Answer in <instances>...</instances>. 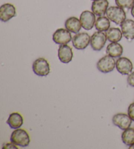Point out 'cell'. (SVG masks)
<instances>
[{
  "mask_svg": "<svg viewBox=\"0 0 134 149\" xmlns=\"http://www.w3.org/2000/svg\"><path fill=\"white\" fill-rule=\"evenodd\" d=\"M106 53L113 58L120 57L123 53V47L118 42H111L107 45Z\"/></svg>",
  "mask_w": 134,
  "mask_h": 149,
  "instance_id": "17",
  "label": "cell"
},
{
  "mask_svg": "<svg viewBox=\"0 0 134 149\" xmlns=\"http://www.w3.org/2000/svg\"><path fill=\"white\" fill-rule=\"evenodd\" d=\"M129 148H130V149H134V143L133 144V145H131V146H129Z\"/></svg>",
  "mask_w": 134,
  "mask_h": 149,
  "instance_id": "26",
  "label": "cell"
},
{
  "mask_svg": "<svg viewBox=\"0 0 134 149\" xmlns=\"http://www.w3.org/2000/svg\"><path fill=\"white\" fill-rule=\"evenodd\" d=\"M91 37L86 32L77 33L72 38V43L73 47L78 50H83L90 43Z\"/></svg>",
  "mask_w": 134,
  "mask_h": 149,
  "instance_id": "5",
  "label": "cell"
},
{
  "mask_svg": "<svg viewBox=\"0 0 134 149\" xmlns=\"http://www.w3.org/2000/svg\"><path fill=\"white\" fill-rule=\"evenodd\" d=\"M106 36L110 42H118L122 40L123 34L118 28H110L106 32Z\"/></svg>",
  "mask_w": 134,
  "mask_h": 149,
  "instance_id": "18",
  "label": "cell"
},
{
  "mask_svg": "<svg viewBox=\"0 0 134 149\" xmlns=\"http://www.w3.org/2000/svg\"><path fill=\"white\" fill-rule=\"evenodd\" d=\"M17 145H15V144H14L13 143H6V144H5V145H3V146H2V148L3 149H5V148H6V149H10V148H16V149H17V148H19L17 146Z\"/></svg>",
  "mask_w": 134,
  "mask_h": 149,
  "instance_id": "24",
  "label": "cell"
},
{
  "mask_svg": "<svg viewBox=\"0 0 134 149\" xmlns=\"http://www.w3.org/2000/svg\"><path fill=\"white\" fill-rule=\"evenodd\" d=\"M107 17L111 21L117 25H120L126 19V14L124 9L118 6H111L108 8Z\"/></svg>",
  "mask_w": 134,
  "mask_h": 149,
  "instance_id": "2",
  "label": "cell"
},
{
  "mask_svg": "<svg viewBox=\"0 0 134 149\" xmlns=\"http://www.w3.org/2000/svg\"><path fill=\"white\" fill-rule=\"evenodd\" d=\"M133 64L126 57H120L116 61V68L122 75H129L133 70Z\"/></svg>",
  "mask_w": 134,
  "mask_h": 149,
  "instance_id": "10",
  "label": "cell"
},
{
  "mask_svg": "<svg viewBox=\"0 0 134 149\" xmlns=\"http://www.w3.org/2000/svg\"><path fill=\"white\" fill-rule=\"evenodd\" d=\"M33 71L39 76H47L50 73V65L48 61L44 58H39L33 62Z\"/></svg>",
  "mask_w": 134,
  "mask_h": 149,
  "instance_id": "3",
  "label": "cell"
},
{
  "mask_svg": "<svg viewBox=\"0 0 134 149\" xmlns=\"http://www.w3.org/2000/svg\"><path fill=\"white\" fill-rule=\"evenodd\" d=\"M128 114L130 118L134 122V102L130 104L128 109Z\"/></svg>",
  "mask_w": 134,
  "mask_h": 149,
  "instance_id": "22",
  "label": "cell"
},
{
  "mask_svg": "<svg viewBox=\"0 0 134 149\" xmlns=\"http://www.w3.org/2000/svg\"><path fill=\"white\" fill-rule=\"evenodd\" d=\"M131 14L132 15V17L134 18V6L132 7V8L131 9Z\"/></svg>",
  "mask_w": 134,
  "mask_h": 149,
  "instance_id": "25",
  "label": "cell"
},
{
  "mask_svg": "<svg viewBox=\"0 0 134 149\" xmlns=\"http://www.w3.org/2000/svg\"><path fill=\"white\" fill-rule=\"evenodd\" d=\"M107 36L104 32H96L91 36L90 45L93 50L96 51H101L107 42Z\"/></svg>",
  "mask_w": 134,
  "mask_h": 149,
  "instance_id": "6",
  "label": "cell"
},
{
  "mask_svg": "<svg viewBox=\"0 0 134 149\" xmlns=\"http://www.w3.org/2000/svg\"><path fill=\"white\" fill-rule=\"evenodd\" d=\"M107 0H94L92 4V11L97 16L102 17L106 13L109 8Z\"/></svg>",
  "mask_w": 134,
  "mask_h": 149,
  "instance_id": "13",
  "label": "cell"
},
{
  "mask_svg": "<svg viewBox=\"0 0 134 149\" xmlns=\"http://www.w3.org/2000/svg\"><path fill=\"white\" fill-rule=\"evenodd\" d=\"M116 61L114 58L109 55H105L100 58L97 63V68L102 73H109L114 70Z\"/></svg>",
  "mask_w": 134,
  "mask_h": 149,
  "instance_id": "4",
  "label": "cell"
},
{
  "mask_svg": "<svg viewBox=\"0 0 134 149\" xmlns=\"http://www.w3.org/2000/svg\"><path fill=\"white\" fill-rule=\"evenodd\" d=\"M16 15V8L12 4L5 3L0 7V19L1 21H9Z\"/></svg>",
  "mask_w": 134,
  "mask_h": 149,
  "instance_id": "11",
  "label": "cell"
},
{
  "mask_svg": "<svg viewBox=\"0 0 134 149\" xmlns=\"http://www.w3.org/2000/svg\"><path fill=\"white\" fill-rule=\"evenodd\" d=\"M122 142L127 146H131L134 143V128L129 127L124 131L122 134Z\"/></svg>",
  "mask_w": 134,
  "mask_h": 149,
  "instance_id": "20",
  "label": "cell"
},
{
  "mask_svg": "<svg viewBox=\"0 0 134 149\" xmlns=\"http://www.w3.org/2000/svg\"><path fill=\"white\" fill-rule=\"evenodd\" d=\"M127 81L130 86L134 87V72L129 74L127 78Z\"/></svg>",
  "mask_w": 134,
  "mask_h": 149,
  "instance_id": "23",
  "label": "cell"
},
{
  "mask_svg": "<svg viewBox=\"0 0 134 149\" xmlns=\"http://www.w3.org/2000/svg\"><path fill=\"white\" fill-rule=\"evenodd\" d=\"M52 40L54 42L59 45L68 44L72 40L71 32L67 29L60 28L56 30L53 34Z\"/></svg>",
  "mask_w": 134,
  "mask_h": 149,
  "instance_id": "7",
  "label": "cell"
},
{
  "mask_svg": "<svg viewBox=\"0 0 134 149\" xmlns=\"http://www.w3.org/2000/svg\"><path fill=\"white\" fill-rule=\"evenodd\" d=\"M65 27L70 32L77 34L81 30L82 28L81 22L80 19L75 17L68 18L65 22Z\"/></svg>",
  "mask_w": 134,
  "mask_h": 149,
  "instance_id": "15",
  "label": "cell"
},
{
  "mask_svg": "<svg viewBox=\"0 0 134 149\" xmlns=\"http://www.w3.org/2000/svg\"><path fill=\"white\" fill-rule=\"evenodd\" d=\"M112 120L113 124L122 130H126L130 127L132 122V120L129 116V115L124 113H118L113 116Z\"/></svg>",
  "mask_w": 134,
  "mask_h": 149,
  "instance_id": "8",
  "label": "cell"
},
{
  "mask_svg": "<svg viewBox=\"0 0 134 149\" xmlns=\"http://www.w3.org/2000/svg\"><path fill=\"white\" fill-rule=\"evenodd\" d=\"M58 56L61 63L65 64L70 63L73 57L72 48L67 44L60 45L58 49Z\"/></svg>",
  "mask_w": 134,
  "mask_h": 149,
  "instance_id": "12",
  "label": "cell"
},
{
  "mask_svg": "<svg viewBox=\"0 0 134 149\" xmlns=\"http://www.w3.org/2000/svg\"><path fill=\"white\" fill-rule=\"evenodd\" d=\"M120 26L123 36L128 40H134V20L126 19Z\"/></svg>",
  "mask_w": 134,
  "mask_h": 149,
  "instance_id": "14",
  "label": "cell"
},
{
  "mask_svg": "<svg viewBox=\"0 0 134 149\" xmlns=\"http://www.w3.org/2000/svg\"><path fill=\"white\" fill-rule=\"evenodd\" d=\"M10 140L11 142L20 147H27L30 143V135L28 132L24 130L19 128L16 129L11 133Z\"/></svg>",
  "mask_w": 134,
  "mask_h": 149,
  "instance_id": "1",
  "label": "cell"
},
{
  "mask_svg": "<svg viewBox=\"0 0 134 149\" xmlns=\"http://www.w3.org/2000/svg\"><path fill=\"white\" fill-rule=\"evenodd\" d=\"M7 124L12 129H18L23 125L24 119L22 116L18 112H13L9 115V117L7 120Z\"/></svg>",
  "mask_w": 134,
  "mask_h": 149,
  "instance_id": "16",
  "label": "cell"
},
{
  "mask_svg": "<svg viewBox=\"0 0 134 149\" xmlns=\"http://www.w3.org/2000/svg\"><path fill=\"white\" fill-rule=\"evenodd\" d=\"M80 21L82 27L86 30H90L93 28L96 23V15L93 12L84 11L80 16Z\"/></svg>",
  "mask_w": 134,
  "mask_h": 149,
  "instance_id": "9",
  "label": "cell"
},
{
  "mask_svg": "<svg viewBox=\"0 0 134 149\" xmlns=\"http://www.w3.org/2000/svg\"><path fill=\"white\" fill-rule=\"evenodd\" d=\"M111 20L106 17H99L95 23V28L99 32H107L110 28Z\"/></svg>",
  "mask_w": 134,
  "mask_h": 149,
  "instance_id": "19",
  "label": "cell"
},
{
  "mask_svg": "<svg viewBox=\"0 0 134 149\" xmlns=\"http://www.w3.org/2000/svg\"><path fill=\"white\" fill-rule=\"evenodd\" d=\"M115 3L124 9H130L134 6V0H115Z\"/></svg>",
  "mask_w": 134,
  "mask_h": 149,
  "instance_id": "21",
  "label": "cell"
},
{
  "mask_svg": "<svg viewBox=\"0 0 134 149\" xmlns=\"http://www.w3.org/2000/svg\"><path fill=\"white\" fill-rule=\"evenodd\" d=\"M92 1H94V0H92Z\"/></svg>",
  "mask_w": 134,
  "mask_h": 149,
  "instance_id": "27",
  "label": "cell"
}]
</instances>
